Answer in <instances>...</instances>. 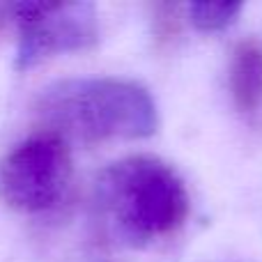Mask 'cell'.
Here are the masks:
<instances>
[{"label":"cell","instance_id":"obj_1","mask_svg":"<svg viewBox=\"0 0 262 262\" xmlns=\"http://www.w3.org/2000/svg\"><path fill=\"white\" fill-rule=\"evenodd\" d=\"M92 216L108 242L147 246L182 228L189 216V191L163 159L131 154L97 175Z\"/></svg>","mask_w":262,"mask_h":262},{"label":"cell","instance_id":"obj_2","mask_svg":"<svg viewBox=\"0 0 262 262\" xmlns=\"http://www.w3.org/2000/svg\"><path fill=\"white\" fill-rule=\"evenodd\" d=\"M35 113L46 129L83 143L145 138L159 124L157 104L147 88L127 78H69L44 88Z\"/></svg>","mask_w":262,"mask_h":262},{"label":"cell","instance_id":"obj_3","mask_svg":"<svg viewBox=\"0 0 262 262\" xmlns=\"http://www.w3.org/2000/svg\"><path fill=\"white\" fill-rule=\"evenodd\" d=\"M72 184V152L58 131H37L0 161V198L23 214H44L64 200Z\"/></svg>","mask_w":262,"mask_h":262},{"label":"cell","instance_id":"obj_4","mask_svg":"<svg viewBox=\"0 0 262 262\" xmlns=\"http://www.w3.org/2000/svg\"><path fill=\"white\" fill-rule=\"evenodd\" d=\"M14 23L21 30L16 69L99 41V14L92 3H14Z\"/></svg>","mask_w":262,"mask_h":262},{"label":"cell","instance_id":"obj_5","mask_svg":"<svg viewBox=\"0 0 262 262\" xmlns=\"http://www.w3.org/2000/svg\"><path fill=\"white\" fill-rule=\"evenodd\" d=\"M228 85L242 113H255L262 106V41L244 39L235 46L228 72Z\"/></svg>","mask_w":262,"mask_h":262},{"label":"cell","instance_id":"obj_6","mask_svg":"<svg viewBox=\"0 0 262 262\" xmlns=\"http://www.w3.org/2000/svg\"><path fill=\"white\" fill-rule=\"evenodd\" d=\"M242 12V3H193L186 7V16L198 30L219 32L235 23Z\"/></svg>","mask_w":262,"mask_h":262},{"label":"cell","instance_id":"obj_7","mask_svg":"<svg viewBox=\"0 0 262 262\" xmlns=\"http://www.w3.org/2000/svg\"><path fill=\"white\" fill-rule=\"evenodd\" d=\"M180 12L182 9L177 5L161 3L152 7V26H154V37L161 44H168L170 39H175L177 30H180Z\"/></svg>","mask_w":262,"mask_h":262},{"label":"cell","instance_id":"obj_8","mask_svg":"<svg viewBox=\"0 0 262 262\" xmlns=\"http://www.w3.org/2000/svg\"><path fill=\"white\" fill-rule=\"evenodd\" d=\"M14 23V3H0V32Z\"/></svg>","mask_w":262,"mask_h":262}]
</instances>
